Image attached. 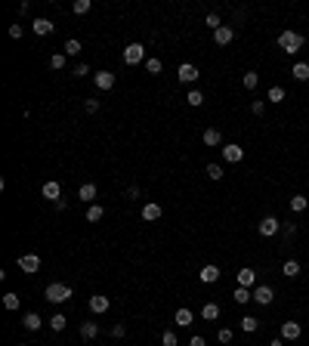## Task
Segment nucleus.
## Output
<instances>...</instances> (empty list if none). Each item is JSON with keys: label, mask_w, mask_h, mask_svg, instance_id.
<instances>
[{"label": "nucleus", "mask_w": 309, "mask_h": 346, "mask_svg": "<svg viewBox=\"0 0 309 346\" xmlns=\"http://www.w3.org/2000/svg\"><path fill=\"white\" fill-rule=\"evenodd\" d=\"M278 47L288 53V56H297L303 50V34L300 31H281L278 34Z\"/></svg>", "instance_id": "1"}, {"label": "nucleus", "mask_w": 309, "mask_h": 346, "mask_svg": "<svg viewBox=\"0 0 309 346\" xmlns=\"http://www.w3.org/2000/svg\"><path fill=\"white\" fill-rule=\"evenodd\" d=\"M43 297H47L50 303H56V306H59V303H68V300H71V287H68V284H62V281H53V284L47 287V291H43Z\"/></svg>", "instance_id": "2"}, {"label": "nucleus", "mask_w": 309, "mask_h": 346, "mask_svg": "<svg viewBox=\"0 0 309 346\" xmlns=\"http://www.w3.org/2000/svg\"><path fill=\"white\" fill-rule=\"evenodd\" d=\"M257 232H260L263 238H275V235L281 232V223L275 220V216H263V220L257 223Z\"/></svg>", "instance_id": "3"}, {"label": "nucleus", "mask_w": 309, "mask_h": 346, "mask_svg": "<svg viewBox=\"0 0 309 346\" xmlns=\"http://www.w3.org/2000/svg\"><path fill=\"white\" fill-rule=\"evenodd\" d=\"M124 62H127V65L145 62V47H142V43H127V47H124Z\"/></svg>", "instance_id": "4"}, {"label": "nucleus", "mask_w": 309, "mask_h": 346, "mask_svg": "<svg viewBox=\"0 0 309 346\" xmlns=\"http://www.w3.org/2000/svg\"><path fill=\"white\" fill-rule=\"evenodd\" d=\"M220 152H223V158L229 161V164H241V158H244V148L238 145V142H226Z\"/></svg>", "instance_id": "5"}, {"label": "nucleus", "mask_w": 309, "mask_h": 346, "mask_svg": "<svg viewBox=\"0 0 309 346\" xmlns=\"http://www.w3.org/2000/svg\"><path fill=\"white\" fill-rule=\"evenodd\" d=\"M19 269L25 275H34L40 269V257H37V253H22V257H19Z\"/></svg>", "instance_id": "6"}, {"label": "nucleus", "mask_w": 309, "mask_h": 346, "mask_svg": "<svg viewBox=\"0 0 309 346\" xmlns=\"http://www.w3.org/2000/svg\"><path fill=\"white\" fill-rule=\"evenodd\" d=\"M108 309H111V300H108V297H102V294H93V297H90V312H93V315H105Z\"/></svg>", "instance_id": "7"}, {"label": "nucleus", "mask_w": 309, "mask_h": 346, "mask_svg": "<svg viewBox=\"0 0 309 346\" xmlns=\"http://www.w3.org/2000/svg\"><path fill=\"white\" fill-rule=\"evenodd\" d=\"M254 300H257L260 306H269L272 300H275V291H272L269 284H257V287H254Z\"/></svg>", "instance_id": "8"}, {"label": "nucleus", "mask_w": 309, "mask_h": 346, "mask_svg": "<svg viewBox=\"0 0 309 346\" xmlns=\"http://www.w3.org/2000/svg\"><path fill=\"white\" fill-rule=\"evenodd\" d=\"M281 340H297L303 334V328H300V321H281Z\"/></svg>", "instance_id": "9"}, {"label": "nucleus", "mask_w": 309, "mask_h": 346, "mask_svg": "<svg viewBox=\"0 0 309 346\" xmlns=\"http://www.w3.org/2000/svg\"><path fill=\"white\" fill-rule=\"evenodd\" d=\"M176 77L182 80V84H195V80L201 77V71H198V68H195V65H189V62H186V65H179V71H176Z\"/></svg>", "instance_id": "10"}, {"label": "nucleus", "mask_w": 309, "mask_h": 346, "mask_svg": "<svg viewBox=\"0 0 309 346\" xmlns=\"http://www.w3.org/2000/svg\"><path fill=\"white\" fill-rule=\"evenodd\" d=\"M43 198H47V201H59V195H62V186H59V182H56V179H47V182H43Z\"/></svg>", "instance_id": "11"}, {"label": "nucleus", "mask_w": 309, "mask_h": 346, "mask_svg": "<svg viewBox=\"0 0 309 346\" xmlns=\"http://www.w3.org/2000/svg\"><path fill=\"white\" fill-rule=\"evenodd\" d=\"M232 40H235V31L229 28V25H223V28L213 31V43H216V47H226V43H232Z\"/></svg>", "instance_id": "12"}, {"label": "nucleus", "mask_w": 309, "mask_h": 346, "mask_svg": "<svg viewBox=\"0 0 309 346\" xmlns=\"http://www.w3.org/2000/svg\"><path fill=\"white\" fill-rule=\"evenodd\" d=\"M201 139H204V145H207V148H213V145H226V142H223V133L216 130V127H207Z\"/></svg>", "instance_id": "13"}, {"label": "nucleus", "mask_w": 309, "mask_h": 346, "mask_svg": "<svg viewBox=\"0 0 309 346\" xmlns=\"http://www.w3.org/2000/svg\"><path fill=\"white\" fill-rule=\"evenodd\" d=\"M114 80H118V77H114L111 71H96V74H93V84H96L99 90H111Z\"/></svg>", "instance_id": "14"}, {"label": "nucleus", "mask_w": 309, "mask_h": 346, "mask_svg": "<svg viewBox=\"0 0 309 346\" xmlns=\"http://www.w3.org/2000/svg\"><path fill=\"white\" fill-rule=\"evenodd\" d=\"M142 220H145V223H155V220H161V204H155V201L142 204Z\"/></svg>", "instance_id": "15"}, {"label": "nucleus", "mask_w": 309, "mask_h": 346, "mask_svg": "<svg viewBox=\"0 0 309 346\" xmlns=\"http://www.w3.org/2000/svg\"><path fill=\"white\" fill-rule=\"evenodd\" d=\"M220 312H223V309H220V303H213V300L201 306V318L204 321H216V318H220Z\"/></svg>", "instance_id": "16"}, {"label": "nucleus", "mask_w": 309, "mask_h": 346, "mask_svg": "<svg viewBox=\"0 0 309 346\" xmlns=\"http://www.w3.org/2000/svg\"><path fill=\"white\" fill-rule=\"evenodd\" d=\"M53 28H56V25H53L50 19H34V25H31V31L37 34V37H43V34H53Z\"/></svg>", "instance_id": "17"}, {"label": "nucleus", "mask_w": 309, "mask_h": 346, "mask_svg": "<svg viewBox=\"0 0 309 346\" xmlns=\"http://www.w3.org/2000/svg\"><path fill=\"white\" fill-rule=\"evenodd\" d=\"M300 272L303 269H300V263H297V260H284L281 263V275H284V278H297Z\"/></svg>", "instance_id": "18"}, {"label": "nucleus", "mask_w": 309, "mask_h": 346, "mask_svg": "<svg viewBox=\"0 0 309 346\" xmlns=\"http://www.w3.org/2000/svg\"><path fill=\"white\" fill-rule=\"evenodd\" d=\"M173 321H176V325H179V328H189V325H192V321H195V315H192V309H186V306H182V309H176V315H173Z\"/></svg>", "instance_id": "19"}, {"label": "nucleus", "mask_w": 309, "mask_h": 346, "mask_svg": "<svg viewBox=\"0 0 309 346\" xmlns=\"http://www.w3.org/2000/svg\"><path fill=\"white\" fill-rule=\"evenodd\" d=\"M201 281H204V284H213V281H220V269H216L213 263H207V266L201 269Z\"/></svg>", "instance_id": "20"}, {"label": "nucleus", "mask_w": 309, "mask_h": 346, "mask_svg": "<svg viewBox=\"0 0 309 346\" xmlns=\"http://www.w3.org/2000/svg\"><path fill=\"white\" fill-rule=\"evenodd\" d=\"M257 284V272L254 269H241L238 272V287H254Z\"/></svg>", "instance_id": "21"}, {"label": "nucleus", "mask_w": 309, "mask_h": 346, "mask_svg": "<svg viewBox=\"0 0 309 346\" xmlns=\"http://www.w3.org/2000/svg\"><path fill=\"white\" fill-rule=\"evenodd\" d=\"M232 300H235L238 306H244V303H250V300H254V291H250V287H235Z\"/></svg>", "instance_id": "22"}, {"label": "nucleus", "mask_w": 309, "mask_h": 346, "mask_svg": "<svg viewBox=\"0 0 309 346\" xmlns=\"http://www.w3.org/2000/svg\"><path fill=\"white\" fill-rule=\"evenodd\" d=\"M22 325H25V331H40V325H43V318H40L37 312H28L25 318H22Z\"/></svg>", "instance_id": "23"}, {"label": "nucleus", "mask_w": 309, "mask_h": 346, "mask_svg": "<svg viewBox=\"0 0 309 346\" xmlns=\"http://www.w3.org/2000/svg\"><path fill=\"white\" fill-rule=\"evenodd\" d=\"M77 198L87 201V204H93V198H96V186H93V182H84L81 192H77Z\"/></svg>", "instance_id": "24"}, {"label": "nucleus", "mask_w": 309, "mask_h": 346, "mask_svg": "<svg viewBox=\"0 0 309 346\" xmlns=\"http://www.w3.org/2000/svg\"><path fill=\"white\" fill-rule=\"evenodd\" d=\"M291 74H294V80H300V84H303V80H309V65L306 62H297L291 68Z\"/></svg>", "instance_id": "25"}, {"label": "nucleus", "mask_w": 309, "mask_h": 346, "mask_svg": "<svg viewBox=\"0 0 309 346\" xmlns=\"http://www.w3.org/2000/svg\"><path fill=\"white\" fill-rule=\"evenodd\" d=\"M96 334H99V325H96V321H84V325H81V337H84V340H93Z\"/></svg>", "instance_id": "26"}, {"label": "nucleus", "mask_w": 309, "mask_h": 346, "mask_svg": "<svg viewBox=\"0 0 309 346\" xmlns=\"http://www.w3.org/2000/svg\"><path fill=\"white\" fill-rule=\"evenodd\" d=\"M102 216H105V210H102L99 204H90V207H87V223H99Z\"/></svg>", "instance_id": "27"}, {"label": "nucleus", "mask_w": 309, "mask_h": 346, "mask_svg": "<svg viewBox=\"0 0 309 346\" xmlns=\"http://www.w3.org/2000/svg\"><path fill=\"white\" fill-rule=\"evenodd\" d=\"M257 84H260V74H257V71H244L241 87H244V90H257Z\"/></svg>", "instance_id": "28"}, {"label": "nucleus", "mask_w": 309, "mask_h": 346, "mask_svg": "<svg viewBox=\"0 0 309 346\" xmlns=\"http://www.w3.org/2000/svg\"><path fill=\"white\" fill-rule=\"evenodd\" d=\"M186 102H189L192 108H198V105H204V93H201V90H195V87H192V90H189V96H186Z\"/></svg>", "instance_id": "29"}, {"label": "nucleus", "mask_w": 309, "mask_h": 346, "mask_svg": "<svg viewBox=\"0 0 309 346\" xmlns=\"http://www.w3.org/2000/svg\"><path fill=\"white\" fill-rule=\"evenodd\" d=\"M306 207H309V201H306V195H294V198H291V210H294V213H303V210H306Z\"/></svg>", "instance_id": "30"}, {"label": "nucleus", "mask_w": 309, "mask_h": 346, "mask_svg": "<svg viewBox=\"0 0 309 346\" xmlns=\"http://www.w3.org/2000/svg\"><path fill=\"white\" fill-rule=\"evenodd\" d=\"M266 99L272 102V105H278V102H284V87H269Z\"/></svg>", "instance_id": "31"}, {"label": "nucleus", "mask_w": 309, "mask_h": 346, "mask_svg": "<svg viewBox=\"0 0 309 346\" xmlns=\"http://www.w3.org/2000/svg\"><path fill=\"white\" fill-rule=\"evenodd\" d=\"M257 328H260V318H254V315H244V318H241V331H244V334H254Z\"/></svg>", "instance_id": "32"}, {"label": "nucleus", "mask_w": 309, "mask_h": 346, "mask_svg": "<svg viewBox=\"0 0 309 346\" xmlns=\"http://www.w3.org/2000/svg\"><path fill=\"white\" fill-rule=\"evenodd\" d=\"M3 306L9 309V312H16V309H19V294H13V291L3 294Z\"/></svg>", "instance_id": "33"}, {"label": "nucleus", "mask_w": 309, "mask_h": 346, "mask_svg": "<svg viewBox=\"0 0 309 346\" xmlns=\"http://www.w3.org/2000/svg\"><path fill=\"white\" fill-rule=\"evenodd\" d=\"M65 325H68V318H65L62 312H56V315L50 318V328H53V331H65Z\"/></svg>", "instance_id": "34"}, {"label": "nucleus", "mask_w": 309, "mask_h": 346, "mask_svg": "<svg viewBox=\"0 0 309 346\" xmlns=\"http://www.w3.org/2000/svg\"><path fill=\"white\" fill-rule=\"evenodd\" d=\"M62 50H65V56H77V53H81V40H74V37H71V40H65V47H62Z\"/></svg>", "instance_id": "35"}, {"label": "nucleus", "mask_w": 309, "mask_h": 346, "mask_svg": "<svg viewBox=\"0 0 309 346\" xmlns=\"http://www.w3.org/2000/svg\"><path fill=\"white\" fill-rule=\"evenodd\" d=\"M161 68H164L161 59H145V71L148 74H161Z\"/></svg>", "instance_id": "36"}, {"label": "nucleus", "mask_w": 309, "mask_h": 346, "mask_svg": "<svg viewBox=\"0 0 309 346\" xmlns=\"http://www.w3.org/2000/svg\"><path fill=\"white\" fill-rule=\"evenodd\" d=\"M65 62H68V56H65V53H56L53 59H50V68H56V71H59V68H65Z\"/></svg>", "instance_id": "37"}, {"label": "nucleus", "mask_w": 309, "mask_h": 346, "mask_svg": "<svg viewBox=\"0 0 309 346\" xmlns=\"http://www.w3.org/2000/svg\"><path fill=\"white\" fill-rule=\"evenodd\" d=\"M90 6H93L90 0H74V6H71V9H74L77 16H84V13H90Z\"/></svg>", "instance_id": "38"}, {"label": "nucleus", "mask_w": 309, "mask_h": 346, "mask_svg": "<svg viewBox=\"0 0 309 346\" xmlns=\"http://www.w3.org/2000/svg\"><path fill=\"white\" fill-rule=\"evenodd\" d=\"M207 176L216 182V179H223V167L220 164H207Z\"/></svg>", "instance_id": "39"}, {"label": "nucleus", "mask_w": 309, "mask_h": 346, "mask_svg": "<svg viewBox=\"0 0 309 346\" xmlns=\"http://www.w3.org/2000/svg\"><path fill=\"white\" fill-rule=\"evenodd\" d=\"M161 343H164V346H179V340H176V331H164Z\"/></svg>", "instance_id": "40"}, {"label": "nucleus", "mask_w": 309, "mask_h": 346, "mask_svg": "<svg viewBox=\"0 0 309 346\" xmlns=\"http://www.w3.org/2000/svg\"><path fill=\"white\" fill-rule=\"evenodd\" d=\"M216 340H220V343H232V328H220V331H216Z\"/></svg>", "instance_id": "41"}, {"label": "nucleus", "mask_w": 309, "mask_h": 346, "mask_svg": "<svg viewBox=\"0 0 309 346\" xmlns=\"http://www.w3.org/2000/svg\"><path fill=\"white\" fill-rule=\"evenodd\" d=\"M204 22H207V25H210V31L223 28V22H220V16H216V13H207V19H204Z\"/></svg>", "instance_id": "42"}, {"label": "nucleus", "mask_w": 309, "mask_h": 346, "mask_svg": "<svg viewBox=\"0 0 309 346\" xmlns=\"http://www.w3.org/2000/svg\"><path fill=\"white\" fill-rule=\"evenodd\" d=\"M250 111H254L257 118H260V114L266 111V102H263V99H254V102H250Z\"/></svg>", "instance_id": "43"}, {"label": "nucleus", "mask_w": 309, "mask_h": 346, "mask_svg": "<svg viewBox=\"0 0 309 346\" xmlns=\"http://www.w3.org/2000/svg\"><path fill=\"white\" fill-rule=\"evenodd\" d=\"M22 34H25L22 25H9V37H13V40H22Z\"/></svg>", "instance_id": "44"}, {"label": "nucleus", "mask_w": 309, "mask_h": 346, "mask_svg": "<svg viewBox=\"0 0 309 346\" xmlns=\"http://www.w3.org/2000/svg\"><path fill=\"white\" fill-rule=\"evenodd\" d=\"M84 108H87L90 114H96V111H99V99H87V102H84Z\"/></svg>", "instance_id": "45"}, {"label": "nucleus", "mask_w": 309, "mask_h": 346, "mask_svg": "<svg viewBox=\"0 0 309 346\" xmlns=\"http://www.w3.org/2000/svg\"><path fill=\"white\" fill-rule=\"evenodd\" d=\"M124 334H127L124 325H111V337H124Z\"/></svg>", "instance_id": "46"}, {"label": "nucleus", "mask_w": 309, "mask_h": 346, "mask_svg": "<svg viewBox=\"0 0 309 346\" xmlns=\"http://www.w3.org/2000/svg\"><path fill=\"white\" fill-rule=\"evenodd\" d=\"M87 74H90L87 65H77V68H74V77H87Z\"/></svg>", "instance_id": "47"}, {"label": "nucleus", "mask_w": 309, "mask_h": 346, "mask_svg": "<svg viewBox=\"0 0 309 346\" xmlns=\"http://www.w3.org/2000/svg\"><path fill=\"white\" fill-rule=\"evenodd\" d=\"M281 229H284V235H288V238L297 232V226H294V223H281Z\"/></svg>", "instance_id": "48"}, {"label": "nucleus", "mask_w": 309, "mask_h": 346, "mask_svg": "<svg viewBox=\"0 0 309 346\" xmlns=\"http://www.w3.org/2000/svg\"><path fill=\"white\" fill-rule=\"evenodd\" d=\"M189 346H204V337H198V334H195V337L189 340Z\"/></svg>", "instance_id": "49"}, {"label": "nucleus", "mask_w": 309, "mask_h": 346, "mask_svg": "<svg viewBox=\"0 0 309 346\" xmlns=\"http://www.w3.org/2000/svg\"><path fill=\"white\" fill-rule=\"evenodd\" d=\"M269 346H284V340H281V337H275V340H272Z\"/></svg>", "instance_id": "50"}, {"label": "nucleus", "mask_w": 309, "mask_h": 346, "mask_svg": "<svg viewBox=\"0 0 309 346\" xmlns=\"http://www.w3.org/2000/svg\"><path fill=\"white\" fill-rule=\"evenodd\" d=\"M19 346H25V343H19Z\"/></svg>", "instance_id": "51"}]
</instances>
